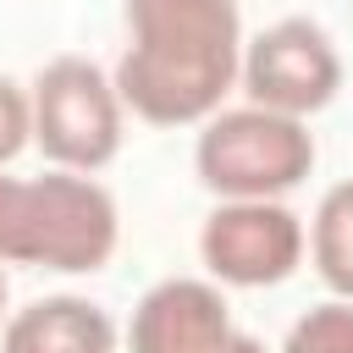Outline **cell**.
<instances>
[{"mask_svg": "<svg viewBox=\"0 0 353 353\" xmlns=\"http://www.w3.org/2000/svg\"><path fill=\"white\" fill-rule=\"evenodd\" d=\"M132 44L116 61V94L154 127L210 121L243 72L237 0H127Z\"/></svg>", "mask_w": 353, "mask_h": 353, "instance_id": "obj_1", "label": "cell"}, {"mask_svg": "<svg viewBox=\"0 0 353 353\" xmlns=\"http://www.w3.org/2000/svg\"><path fill=\"white\" fill-rule=\"evenodd\" d=\"M116 199L88 171L0 176V259L44 270H99L116 254Z\"/></svg>", "mask_w": 353, "mask_h": 353, "instance_id": "obj_2", "label": "cell"}, {"mask_svg": "<svg viewBox=\"0 0 353 353\" xmlns=\"http://www.w3.org/2000/svg\"><path fill=\"white\" fill-rule=\"evenodd\" d=\"M193 165L199 182L221 199H276L314 171V138L303 116H281L265 105L221 110L204 121Z\"/></svg>", "mask_w": 353, "mask_h": 353, "instance_id": "obj_3", "label": "cell"}, {"mask_svg": "<svg viewBox=\"0 0 353 353\" xmlns=\"http://www.w3.org/2000/svg\"><path fill=\"white\" fill-rule=\"evenodd\" d=\"M121 94L83 55H61L33 83V143L66 171H99L121 149Z\"/></svg>", "mask_w": 353, "mask_h": 353, "instance_id": "obj_4", "label": "cell"}, {"mask_svg": "<svg viewBox=\"0 0 353 353\" xmlns=\"http://www.w3.org/2000/svg\"><path fill=\"white\" fill-rule=\"evenodd\" d=\"M243 88L254 105L281 110V116H314L336 99L342 88V61L336 44L325 39L320 22L309 17H281L270 22L248 55H243Z\"/></svg>", "mask_w": 353, "mask_h": 353, "instance_id": "obj_5", "label": "cell"}, {"mask_svg": "<svg viewBox=\"0 0 353 353\" xmlns=\"http://www.w3.org/2000/svg\"><path fill=\"white\" fill-rule=\"evenodd\" d=\"M199 254L226 287H276L303 259V221L276 199H226L204 221Z\"/></svg>", "mask_w": 353, "mask_h": 353, "instance_id": "obj_6", "label": "cell"}, {"mask_svg": "<svg viewBox=\"0 0 353 353\" xmlns=\"http://www.w3.org/2000/svg\"><path fill=\"white\" fill-rule=\"evenodd\" d=\"M232 331L237 325L226 314L221 287L193 281V276H171L138 298L127 342H132V353H215Z\"/></svg>", "mask_w": 353, "mask_h": 353, "instance_id": "obj_7", "label": "cell"}, {"mask_svg": "<svg viewBox=\"0 0 353 353\" xmlns=\"http://www.w3.org/2000/svg\"><path fill=\"white\" fill-rule=\"evenodd\" d=\"M0 353H116V325L88 298H39L0 331Z\"/></svg>", "mask_w": 353, "mask_h": 353, "instance_id": "obj_8", "label": "cell"}, {"mask_svg": "<svg viewBox=\"0 0 353 353\" xmlns=\"http://www.w3.org/2000/svg\"><path fill=\"white\" fill-rule=\"evenodd\" d=\"M314 270L336 298H353V182H336L314 210Z\"/></svg>", "mask_w": 353, "mask_h": 353, "instance_id": "obj_9", "label": "cell"}, {"mask_svg": "<svg viewBox=\"0 0 353 353\" xmlns=\"http://www.w3.org/2000/svg\"><path fill=\"white\" fill-rule=\"evenodd\" d=\"M281 353H353V298H336V303L309 309L287 331Z\"/></svg>", "mask_w": 353, "mask_h": 353, "instance_id": "obj_10", "label": "cell"}, {"mask_svg": "<svg viewBox=\"0 0 353 353\" xmlns=\"http://www.w3.org/2000/svg\"><path fill=\"white\" fill-rule=\"evenodd\" d=\"M33 138V94L0 77V165L17 160V149Z\"/></svg>", "mask_w": 353, "mask_h": 353, "instance_id": "obj_11", "label": "cell"}, {"mask_svg": "<svg viewBox=\"0 0 353 353\" xmlns=\"http://www.w3.org/2000/svg\"><path fill=\"white\" fill-rule=\"evenodd\" d=\"M215 353H265V347H259V342H254L248 331H232V336H226V342H221Z\"/></svg>", "mask_w": 353, "mask_h": 353, "instance_id": "obj_12", "label": "cell"}, {"mask_svg": "<svg viewBox=\"0 0 353 353\" xmlns=\"http://www.w3.org/2000/svg\"><path fill=\"white\" fill-rule=\"evenodd\" d=\"M0 309H6V270H0Z\"/></svg>", "mask_w": 353, "mask_h": 353, "instance_id": "obj_13", "label": "cell"}]
</instances>
